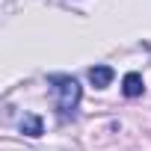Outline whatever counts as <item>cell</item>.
Returning a JSON list of instances; mask_svg holds the SVG:
<instances>
[{
    "label": "cell",
    "mask_w": 151,
    "mask_h": 151,
    "mask_svg": "<svg viewBox=\"0 0 151 151\" xmlns=\"http://www.w3.org/2000/svg\"><path fill=\"white\" fill-rule=\"evenodd\" d=\"M89 80H92V86H98V89L110 86V83H113V68H110V65H92V68H89Z\"/></svg>",
    "instance_id": "cell-2"
},
{
    "label": "cell",
    "mask_w": 151,
    "mask_h": 151,
    "mask_svg": "<svg viewBox=\"0 0 151 151\" xmlns=\"http://www.w3.org/2000/svg\"><path fill=\"white\" fill-rule=\"evenodd\" d=\"M42 119L36 116V113H27L24 119H21V133L24 136H42Z\"/></svg>",
    "instance_id": "cell-4"
},
{
    "label": "cell",
    "mask_w": 151,
    "mask_h": 151,
    "mask_svg": "<svg viewBox=\"0 0 151 151\" xmlns=\"http://www.w3.org/2000/svg\"><path fill=\"white\" fill-rule=\"evenodd\" d=\"M142 77H139V74L136 71H130V74H124V80H122V92L127 95V98H139L142 95Z\"/></svg>",
    "instance_id": "cell-3"
},
{
    "label": "cell",
    "mask_w": 151,
    "mask_h": 151,
    "mask_svg": "<svg viewBox=\"0 0 151 151\" xmlns=\"http://www.w3.org/2000/svg\"><path fill=\"white\" fill-rule=\"evenodd\" d=\"M47 83H50V98H53V107H56L59 119H74L80 95H83L80 83L74 77H68V74H50Z\"/></svg>",
    "instance_id": "cell-1"
}]
</instances>
